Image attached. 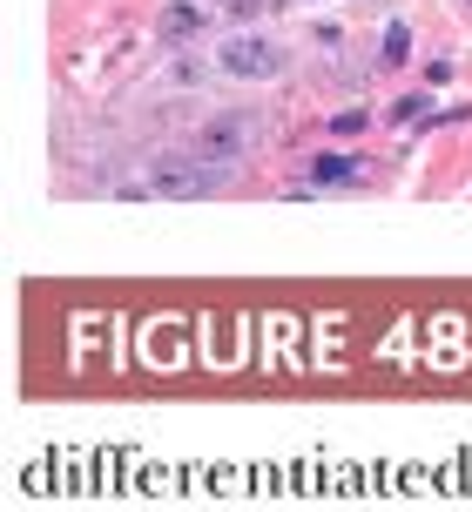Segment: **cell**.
Returning <instances> with one entry per match:
<instances>
[{
	"mask_svg": "<svg viewBox=\"0 0 472 512\" xmlns=\"http://www.w3.org/2000/svg\"><path fill=\"white\" fill-rule=\"evenodd\" d=\"M216 61H223L236 81H277L284 75V48L263 41V34H230V41L216 48Z\"/></svg>",
	"mask_w": 472,
	"mask_h": 512,
	"instance_id": "cell-1",
	"label": "cell"
},
{
	"mask_svg": "<svg viewBox=\"0 0 472 512\" xmlns=\"http://www.w3.org/2000/svg\"><path fill=\"white\" fill-rule=\"evenodd\" d=\"M149 182H156L162 196H210L216 182H223V162H210V155H162L156 169H149Z\"/></svg>",
	"mask_w": 472,
	"mask_h": 512,
	"instance_id": "cell-2",
	"label": "cell"
},
{
	"mask_svg": "<svg viewBox=\"0 0 472 512\" xmlns=\"http://www.w3.org/2000/svg\"><path fill=\"white\" fill-rule=\"evenodd\" d=\"M203 27H210V14H203L196 0H169V7L156 14V34L169 41V48H189V41H196Z\"/></svg>",
	"mask_w": 472,
	"mask_h": 512,
	"instance_id": "cell-3",
	"label": "cell"
},
{
	"mask_svg": "<svg viewBox=\"0 0 472 512\" xmlns=\"http://www.w3.org/2000/svg\"><path fill=\"white\" fill-rule=\"evenodd\" d=\"M243 115H223V122H210L203 128V142H196V155H210V162H230L236 149H243Z\"/></svg>",
	"mask_w": 472,
	"mask_h": 512,
	"instance_id": "cell-4",
	"label": "cell"
},
{
	"mask_svg": "<svg viewBox=\"0 0 472 512\" xmlns=\"http://www.w3.org/2000/svg\"><path fill=\"white\" fill-rule=\"evenodd\" d=\"M351 176H358V162H351V155H317V162H311V182H317V189L351 182Z\"/></svg>",
	"mask_w": 472,
	"mask_h": 512,
	"instance_id": "cell-5",
	"label": "cell"
},
{
	"mask_svg": "<svg viewBox=\"0 0 472 512\" xmlns=\"http://www.w3.org/2000/svg\"><path fill=\"white\" fill-rule=\"evenodd\" d=\"M405 54H412V27L392 21V27H385V48H378V61H385V68H405Z\"/></svg>",
	"mask_w": 472,
	"mask_h": 512,
	"instance_id": "cell-6",
	"label": "cell"
},
{
	"mask_svg": "<svg viewBox=\"0 0 472 512\" xmlns=\"http://www.w3.org/2000/svg\"><path fill=\"white\" fill-rule=\"evenodd\" d=\"M270 7H284V0H230V14H243V21H257V14H270Z\"/></svg>",
	"mask_w": 472,
	"mask_h": 512,
	"instance_id": "cell-7",
	"label": "cell"
},
{
	"mask_svg": "<svg viewBox=\"0 0 472 512\" xmlns=\"http://www.w3.org/2000/svg\"><path fill=\"white\" fill-rule=\"evenodd\" d=\"M419 115H425V95H405V102L392 108V122H419Z\"/></svg>",
	"mask_w": 472,
	"mask_h": 512,
	"instance_id": "cell-8",
	"label": "cell"
}]
</instances>
